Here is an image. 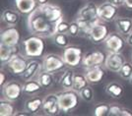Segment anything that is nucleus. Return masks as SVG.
<instances>
[{"mask_svg": "<svg viewBox=\"0 0 132 116\" xmlns=\"http://www.w3.org/2000/svg\"><path fill=\"white\" fill-rule=\"evenodd\" d=\"M66 66L62 56L57 54H47L43 59V70L50 73H56L61 71Z\"/></svg>", "mask_w": 132, "mask_h": 116, "instance_id": "6", "label": "nucleus"}, {"mask_svg": "<svg viewBox=\"0 0 132 116\" xmlns=\"http://www.w3.org/2000/svg\"><path fill=\"white\" fill-rule=\"evenodd\" d=\"M79 95H80L81 100H83L84 101H86V102H91V101L94 100L95 93H94V90L92 87L86 86L85 88H83L82 90L79 92Z\"/></svg>", "mask_w": 132, "mask_h": 116, "instance_id": "30", "label": "nucleus"}, {"mask_svg": "<svg viewBox=\"0 0 132 116\" xmlns=\"http://www.w3.org/2000/svg\"><path fill=\"white\" fill-rule=\"evenodd\" d=\"M28 63H29L28 59H26L24 56L17 53L6 63V65H7L8 70L12 74L21 76L23 73L25 72V70L28 66Z\"/></svg>", "mask_w": 132, "mask_h": 116, "instance_id": "12", "label": "nucleus"}, {"mask_svg": "<svg viewBox=\"0 0 132 116\" xmlns=\"http://www.w3.org/2000/svg\"><path fill=\"white\" fill-rule=\"evenodd\" d=\"M120 116H132V111L127 108H121Z\"/></svg>", "mask_w": 132, "mask_h": 116, "instance_id": "38", "label": "nucleus"}, {"mask_svg": "<svg viewBox=\"0 0 132 116\" xmlns=\"http://www.w3.org/2000/svg\"><path fill=\"white\" fill-rule=\"evenodd\" d=\"M124 6L127 9L132 10V0H124Z\"/></svg>", "mask_w": 132, "mask_h": 116, "instance_id": "39", "label": "nucleus"}, {"mask_svg": "<svg viewBox=\"0 0 132 116\" xmlns=\"http://www.w3.org/2000/svg\"><path fill=\"white\" fill-rule=\"evenodd\" d=\"M0 39H1V43L8 46H17L20 43L21 34L15 27H9L4 31H2L0 34Z\"/></svg>", "mask_w": 132, "mask_h": 116, "instance_id": "13", "label": "nucleus"}, {"mask_svg": "<svg viewBox=\"0 0 132 116\" xmlns=\"http://www.w3.org/2000/svg\"><path fill=\"white\" fill-rule=\"evenodd\" d=\"M121 108L120 106L116 104L110 105V115L109 116H120V112H121Z\"/></svg>", "mask_w": 132, "mask_h": 116, "instance_id": "35", "label": "nucleus"}, {"mask_svg": "<svg viewBox=\"0 0 132 116\" xmlns=\"http://www.w3.org/2000/svg\"><path fill=\"white\" fill-rule=\"evenodd\" d=\"M88 84L89 81L87 77H86V75H84V74H75L72 90H74V91H76V92L79 93L83 88L88 86Z\"/></svg>", "mask_w": 132, "mask_h": 116, "instance_id": "28", "label": "nucleus"}, {"mask_svg": "<svg viewBox=\"0 0 132 116\" xmlns=\"http://www.w3.org/2000/svg\"><path fill=\"white\" fill-rule=\"evenodd\" d=\"M98 15L104 22H112L117 17V7L105 1L98 6Z\"/></svg>", "mask_w": 132, "mask_h": 116, "instance_id": "14", "label": "nucleus"}, {"mask_svg": "<svg viewBox=\"0 0 132 116\" xmlns=\"http://www.w3.org/2000/svg\"><path fill=\"white\" fill-rule=\"evenodd\" d=\"M118 74H119V76H120L122 79L129 81V79H130V77H131V75H132V63L131 62L125 61L124 64L121 66Z\"/></svg>", "mask_w": 132, "mask_h": 116, "instance_id": "31", "label": "nucleus"}, {"mask_svg": "<svg viewBox=\"0 0 132 116\" xmlns=\"http://www.w3.org/2000/svg\"><path fill=\"white\" fill-rule=\"evenodd\" d=\"M63 19L59 6L46 3L39 5L27 18V27L32 34L42 38H52L56 33V26Z\"/></svg>", "mask_w": 132, "mask_h": 116, "instance_id": "1", "label": "nucleus"}, {"mask_svg": "<svg viewBox=\"0 0 132 116\" xmlns=\"http://www.w3.org/2000/svg\"><path fill=\"white\" fill-rule=\"evenodd\" d=\"M58 94V102L60 106V110L63 113H68L74 110L79 104L80 95L79 93L74 90H64Z\"/></svg>", "mask_w": 132, "mask_h": 116, "instance_id": "3", "label": "nucleus"}, {"mask_svg": "<svg viewBox=\"0 0 132 116\" xmlns=\"http://www.w3.org/2000/svg\"><path fill=\"white\" fill-rule=\"evenodd\" d=\"M70 29V23L65 21L64 19H61L59 23L56 26V33H68Z\"/></svg>", "mask_w": 132, "mask_h": 116, "instance_id": "33", "label": "nucleus"}, {"mask_svg": "<svg viewBox=\"0 0 132 116\" xmlns=\"http://www.w3.org/2000/svg\"><path fill=\"white\" fill-rule=\"evenodd\" d=\"M124 56L121 54V52L116 53V52H109L108 55L105 57V61L104 66L106 70H109L110 72L118 73L120 70L121 66L124 64L125 62Z\"/></svg>", "mask_w": 132, "mask_h": 116, "instance_id": "11", "label": "nucleus"}, {"mask_svg": "<svg viewBox=\"0 0 132 116\" xmlns=\"http://www.w3.org/2000/svg\"><path fill=\"white\" fill-rule=\"evenodd\" d=\"M105 49L109 52H116L119 53L122 52L125 44H126V39L122 38V34L119 33H111L108 35V38L104 41Z\"/></svg>", "mask_w": 132, "mask_h": 116, "instance_id": "8", "label": "nucleus"}, {"mask_svg": "<svg viewBox=\"0 0 132 116\" xmlns=\"http://www.w3.org/2000/svg\"><path fill=\"white\" fill-rule=\"evenodd\" d=\"M76 19L82 21V22L87 23L92 27L95 24L102 22V20L100 19L99 15H98V6L93 3H87L86 5L83 6L78 11Z\"/></svg>", "mask_w": 132, "mask_h": 116, "instance_id": "4", "label": "nucleus"}, {"mask_svg": "<svg viewBox=\"0 0 132 116\" xmlns=\"http://www.w3.org/2000/svg\"><path fill=\"white\" fill-rule=\"evenodd\" d=\"M105 57L106 55L103 51H100V50L90 51L88 53L84 54L81 64L86 70L94 67L103 66L105 64Z\"/></svg>", "mask_w": 132, "mask_h": 116, "instance_id": "7", "label": "nucleus"}, {"mask_svg": "<svg viewBox=\"0 0 132 116\" xmlns=\"http://www.w3.org/2000/svg\"><path fill=\"white\" fill-rule=\"evenodd\" d=\"M62 58L66 65L69 67H76L79 64L82 63L83 59V51L81 47L74 46V45H69L64 48L63 53H62Z\"/></svg>", "mask_w": 132, "mask_h": 116, "instance_id": "5", "label": "nucleus"}, {"mask_svg": "<svg viewBox=\"0 0 132 116\" xmlns=\"http://www.w3.org/2000/svg\"><path fill=\"white\" fill-rule=\"evenodd\" d=\"M85 75L90 84H99L105 78V71L103 66H98L87 69Z\"/></svg>", "mask_w": 132, "mask_h": 116, "instance_id": "19", "label": "nucleus"}, {"mask_svg": "<svg viewBox=\"0 0 132 116\" xmlns=\"http://www.w3.org/2000/svg\"><path fill=\"white\" fill-rule=\"evenodd\" d=\"M68 34L72 37V38H75L80 34V27L78 25L77 21H73V22L70 23V29H69V33Z\"/></svg>", "mask_w": 132, "mask_h": 116, "instance_id": "34", "label": "nucleus"}, {"mask_svg": "<svg viewBox=\"0 0 132 116\" xmlns=\"http://www.w3.org/2000/svg\"><path fill=\"white\" fill-rule=\"evenodd\" d=\"M110 105L106 103H99L94 108V115L95 116H106L110 115Z\"/></svg>", "mask_w": 132, "mask_h": 116, "instance_id": "32", "label": "nucleus"}, {"mask_svg": "<svg viewBox=\"0 0 132 116\" xmlns=\"http://www.w3.org/2000/svg\"><path fill=\"white\" fill-rule=\"evenodd\" d=\"M12 101L2 99L0 101V116H11L15 114V108Z\"/></svg>", "mask_w": 132, "mask_h": 116, "instance_id": "27", "label": "nucleus"}, {"mask_svg": "<svg viewBox=\"0 0 132 116\" xmlns=\"http://www.w3.org/2000/svg\"><path fill=\"white\" fill-rule=\"evenodd\" d=\"M131 59H132V53H131Z\"/></svg>", "mask_w": 132, "mask_h": 116, "instance_id": "43", "label": "nucleus"}, {"mask_svg": "<svg viewBox=\"0 0 132 116\" xmlns=\"http://www.w3.org/2000/svg\"><path fill=\"white\" fill-rule=\"evenodd\" d=\"M40 71H43V61L39 59H31L29 60L27 68L25 72L21 75V77L24 81H29L39 75Z\"/></svg>", "mask_w": 132, "mask_h": 116, "instance_id": "16", "label": "nucleus"}, {"mask_svg": "<svg viewBox=\"0 0 132 116\" xmlns=\"http://www.w3.org/2000/svg\"><path fill=\"white\" fill-rule=\"evenodd\" d=\"M69 34L68 33H56L52 37L53 39V42H54L57 46L59 47H62V48H65L67 46H69Z\"/></svg>", "mask_w": 132, "mask_h": 116, "instance_id": "29", "label": "nucleus"}, {"mask_svg": "<svg viewBox=\"0 0 132 116\" xmlns=\"http://www.w3.org/2000/svg\"><path fill=\"white\" fill-rule=\"evenodd\" d=\"M23 93V85H21L18 82L15 81H11L6 83L3 87H2V95L3 99L10 101H15L18 100L21 96H22Z\"/></svg>", "mask_w": 132, "mask_h": 116, "instance_id": "9", "label": "nucleus"}, {"mask_svg": "<svg viewBox=\"0 0 132 116\" xmlns=\"http://www.w3.org/2000/svg\"><path fill=\"white\" fill-rule=\"evenodd\" d=\"M14 4L17 11L22 15L29 16L39 6L37 0H14Z\"/></svg>", "mask_w": 132, "mask_h": 116, "instance_id": "17", "label": "nucleus"}, {"mask_svg": "<svg viewBox=\"0 0 132 116\" xmlns=\"http://www.w3.org/2000/svg\"><path fill=\"white\" fill-rule=\"evenodd\" d=\"M114 24L117 32L122 35H128L132 32V18L129 17H116Z\"/></svg>", "mask_w": 132, "mask_h": 116, "instance_id": "18", "label": "nucleus"}, {"mask_svg": "<svg viewBox=\"0 0 132 116\" xmlns=\"http://www.w3.org/2000/svg\"><path fill=\"white\" fill-rule=\"evenodd\" d=\"M38 81L42 85L43 88H50L54 84V76L53 73L47 72V71H40L38 75Z\"/></svg>", "mask_w": 132, "mask_h": 116, "instance_id": "26", "label": "nucleus"}, {"mask_svg": "<svg viewBox=\"0 0 132 116\" xmlns=\"http://www.w3.org/2000/svg\"><path fill=\"white\" fill-rule=\"evenodd\" d=\"M42 85L39 84L38 80H29V81H25V83L23 85V91L24 94H29V95H34V94H38L42 91Z\"/></svg>", "mask_w": 132, "mask_h": 116, "instance_id": "25", "label": "nucleus"}, {"mask_svg": "<svg viewBox=\"0 0 132 116\" xmlns=\"http://www.w3.org/2000/svg\"><path fill=\"white\" fill-rule=\"evenodd\" d=\"M37 1H38L39 5H44V4L48 3V0H37Z\"/></svg>", "mask_w": 132, "mask_h": 116, "instance_id": "41", "label": "nucleus"}, {"mask_svg": "<svg viewBox=\"0 0 132 116\" xmlns=\"http://www.w3.org/2000/svg\"><path fill=\"white\" fill-rule=\"evenodd\" d=\"M108 2H110V4L114 5L116 7H121V6H124V0H106Z\"/></svg>", "mask_w": 132, "mask_h": 116, "instance_id": "36", "label": "nucleus"}, {"mask_svg": "<svg viewBox=\"0 0 132 116\" xmlns=\"http://www.w3.org/2000/svg\"><path fill=\"white\" fill-rule=\"evenodd\" d=\"M126 43L128 44V45L132 46V32L126 37Z\"/></svg>", "mask_w": 132, "mask_h": 116, "instance_id": "40", "label": "nucleus"}, {"mask_svg": "<svg viewBox=\"0 0 132 116\" xmlns=\"http://www.w3.org/2000/svg\"><path fill=\"white\" fill-rule=\"evenodd\" d=\"M44 100L40 97H32L25 102V110L30 114H37L40 109H43Z\"/></svg>", "mask_w": 132, "mask_h": 116, "instance_id": "23", "label": "nucleus"}, {"mask_svg": "<svg viewBox=\"0 0 132 116\" xmlns=\"http://www.w3.org/2000/svg\"><path fill=\"white\" fill-rule=\"evenodd\" d=\"M129 83H130V85L132 86V75H131V77H130V79H129Z\"/></svg>", "mask_w": 132, "mask_h": 116, "instance_id": "42", "label": "nucleus"}, {"mask_svg": "<svg viewBox=\"0 0 132 116\" xmlns=\"http://www.w3.org/2000/svg\"><path fill=\"white\" fill-rule=\"evenodd\" d=\"M105 93L110 96H111L112 99L118 100L124 94V88L122 87V85H120L119 83L111 82L105 86Z\"/></svg>", "mask_w": 132, "mask_h": 116, "instance_id": "22", "label": "nucleus"}, {"mask_svg": "<svg viewBox=\"0 0 132 116\" xmlns=\"http://www.w3.org/2000/svg\"><path fill=\"white\" fill-rule=\"evenodd\" d=\"M5 84H6V75L3 71H1L0 72V86L3 87Z\"/></svg>", "mask_w": 132, "mask_h": 116, "instance_id": "37", "label": "nucleus"}, {"mask_svg": "<svg viewBox=\"0 0 132 116\" xmlns=\"http://www.w3.org/2000/svg\"><path fill=\"white\" fill-rule=\"evenodd\" d=\"M23 47H24V55L29 58H38L42 57L45 49V42L44 38L32 34L27 39L23 40Z\"/></svg>", "mask_w": 132, "mask_h": 116, "instance_id": "2", "label": "nucleus"}, {"mask_svg": "<svg viewBox=\"0 0 132 116\" xmlns=\"http://www.w3.org/2000/svg\"><path fill=\"white\" fill-rule=\"evenodd\" d=\"M43 110L47 115H57L61 112L59 102H58V94H50L44 99Z\"/></svg>", "mask_w": 132, "mask_h": 116, "instance_id": "15", "label": "nucleus"}, {"mask_svg": "<svg viewBox=\"0 0 132 116\" xmlns=\"http://www.w3.org/2000/svg\"><path fill=\"white\" fill-rule=\"evenodd\" d=\"M109 34H110V30L108 26H105L102 22H99L95 24L90 29L87 38L94 43H101L105 41Z\"/></svg>", "mask_w": 132, "mask_h": 116, "instance_id": "10", "label": "nucleus"}, {"mask_svg": "<svg viewBox=\"0 0 132 116\" xmlns=\"http://www.w3.org/2000/svg\"><path fill=\"white\" fill-rule=\"evenodd\" d=\"M19 46H8L3 43H0V59L3 65H5L13 56L19 52Z\"/></svg>", "mask_w": 132, "mask_h": 116, "instance_id": "20", "label": "nucleus"}, {"mask_svg": "<svg viewBox=\"0 0 132 116\" xmlns=\"http://www.w3.org/2000/svg\"><path fill=\"white\" fill-rule=\"evenodd\" d=\"M74 76H75V73L72 69H70V68L65 69L62 72L60 78L58 80V83L60 84L61 88H63L64 90H71L73 88Z\"/></svg>", "mask_w": 132, "mask_h": 116, "instance_id": "21", "label": "nucleus"}, {"mask_svg": "<svg viewBox=\"0 0 132 116\" xmlns=\"http://www.w3.org/2000/svg\"><path fill=\"white\" fill-rule=\"evenodd\" d=\"M2 20L9 27H14L20 22V13L18 11L7 9L2 14Z\"/></svg>", "mask_w": 132, "mask_h": 116, "instance_id": "24", "label": "nucleus"}]
</instances>
